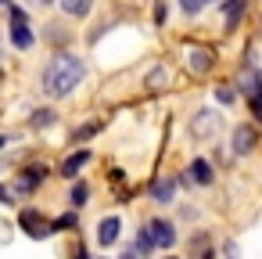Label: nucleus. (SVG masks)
I'll use <instances>...</instances> for the list:
<instances>
[{
	"label": "nucleus",
	"instance_id": "obj_28",
	"mask_svg": "<svg viewBox=\"0 0 262 259\" xmlns=\"http://www.w3.org/2000/svg\"><path fill=\"white\" fill-rule=\"evenodd\" d=\"M72 259H90V252H86V245H76V248H72Z\"/></svg>",
	"mask_w": 262,
	"mask_h": 259
},
{
	"label": "nucleus",
	"instance_id": "obj_31",
	"mask_svg": "<svg viewBox=\"0 0 262 259\" xmlns=\"http://www.w3.org/2000/svg\"><path fill=\"white\" fill-rule=\"evenodd\" d=\"M29 4H33V8H51L54 0H29Z\"/></svg>",
	"mask_w": 262,
	"mask_h": 259
},
{
	"label": "nucleus",
	"instance_id": "obj_32",
	"mask_svg": "<svg viewBox=\"0 0 262 259\" xmlns=\"http://www.w3.org/2000/svg\"><path fill=\"white\" fill-rule=\"evenodd\" d=\"M8 148V133H0V151H4Z\"/></svg>",
	"mask_w": 262,
	"mask_h": 259
},
{
	"label": "nucleus",
	"instance_id": "obj_26",
	"mask_svg": "<svg viewBox=\"0 0 262 259\" xmlns=\"http://www.w3.org/2000/svg\"><path fill=\"white\" fill-rule=\"evenodd\" d=\"M248 105H251V115H255V123H262V94H258V97H248Z\"/></svg>",
	"mask_w": 262,
	"mask_h": 259
},
{
	"label": "nucleus",
	"instance_id": "obj_34",
	"mask_svg": "<svg viewBox=\"0 0 262 259\" xmlns=\"http://www.w3.org/2000/svg\"><path fill=\"white\" fill-rule=\"evenodd\" d=\"M169 259H176V255H169Z\"/></svg>",
	"mask_w": 262,
	"mask_h": 259
},
{
	"label": "nucleus",
	"instance_id": "obj_8",
	"mask_svg": "<svg viewBox=\"0 0 262 259\" xmlns=\"http://www.w3.org/2000/svg\"><path fill=\"white\" fill-rule=\"evenodd\" d=\"M244 11H248V0H219V15H223V29H226V33H233V29L241 26Z\"/></svg>",
	"mask_w": 262,
	"mask_h": 259
},
{
	"label": "nucleus",
	"instance_id": "obj_12",
	"mask_svg": "<svg viewBox=\"0 0 262 259\" xmlns=\"http://www.w3.org/2000/svg\"><path fill=\"white\" fill-rule=\"evenodd\" d=\"M176 180L172 176H158L155 184H151V202L155 205H172V198H176Z\"/></svg>",
	"mask_w": 262,
	"mask_h": 259
},
{
	"label": "nucleus",
	"instance_id": "obj_33",
	"mask_svg": "<svg viewBox=\"0 0 262 259\" xmlns=\"http://www.w3.org/2000/svg\"><path fill=\"white\" fill-rule=\"evenodd\" d=\"M0 8H11V0H0Z\"/></svg>",
	"mask_w": 262,
	"mask_h": 259
},
{
	"label": "nucleus",
	"instance_id": "obj_17",
	"mask_svg": "<svg viewBox=\"0 0 262 259\" xmlns=\"http://www.w3.org/2000/svg\"><path fill=\"white\" fill-rule=\"evenodd\" d=\"M51 123H58V112L54 108H36L33 119H29V126H36V130H47Z\"/></svg>",
	"mask_w": 262,
	"mask_h": 259
},
{
	"label": "nucleus",
	"instance_id": "obj_23",
	"mask_svg": "<svg viewBox=\"0 0 262 259\" xmlns=\"http://www.w3.org/2000/svg\"><path fill=\"white\" fill-rule=\"evenodd\" d=\"M165 76H169L165 69H155V72L147 76V83H151V90H162V83H165Z\"/></svg>",
	"mask_w": 262,
	"mask_h": 259
},
{
	"label": "nucleus",
	"instance_id": "obj_24",
	"mask_svg": "<svg viewBox=\"0 0 262 259\" xmlns=\"http://www.w3.org/2000/svg\"><path fill=\"white\" fill-rule=\"evenodd\" d=\"M97 130H101L97 123H86V126H79V130H76V141H90V137H94Z\"/></svg>",
	"mask_w": 262,
	"mask_h": 259
},
{
	"label": "nucleus",
	"instance_id": "obj_4",
	"mask_svg": "<svg viewBox=\"0 0 262 259\" xmlns=\"http://www.w3.org/2000/svg\"><path fill=\"white\" fill-rule=\"evenodd\" d=\"M258 148V126L255 123H241L237 130H233V137H230V151L237 155V158H244V155H251Z\"/></svg>",
	"mask_w": 262,
	"mask_h": 259
},
{
	"label": "nucleus",
	"instance_id": "obj_22",
	"mask_svg": "<svg viewBox=\"0 0 262 259\" xmlns=\"http://www.w3.org/2000/svg\"><path fill=\"white\" fill-rule=\"evenodd\" d=\"M205 4H208V0H180V8H183V15H201L205 11Z\"/></svg>",
	"mask_w": 262,
	"mask_h": 259
},
{
	"label": "nucleus",
	"instance_id": "obj_7",
	"mask_svg": "<svg viewBox=\"0 0 262 259\" xmlns=\"http://www.w3.org/2000/svg\"><path fill=\"white\" fill-rule=\"evenodd\" d=\"M94 158V151L90 148H76L61 166H58V176H65V180H79V173L86 169V162Z\"/></svg>",
	"mask_w": 262,
	"mask_h": 259
},
{
	"label": "nucleus",
	"instance_id": "obj_13",
	"mask_svg": "<svg viewBox=\"0 0 262 259\" xmlns=\"http://www.w3.org/2000/svg\"><path fill=\"white\" fill-rule=\"evenodd\" d=\"M119 230H122V220H119V216H104V220L97 223V245L112 248V245L119 241Z\"/></svg>",
	"mask_w": 262,
	"mask_h": 259
},
{
	"label": "nucleus",
	"instance_id": "obj_11",
	"mask_svg": "<svg viewBox=\"0 0 262 259\" xmlns=\"http://www.w3.org/2000/svg\"><path fill=\"white\" fill-rule=\"evenodd\" d=\"M147 230H151V237H155L158 248H172L176 245V223L172 220H151Z\"/></svg>",
	"mask_w": 262,
	"mask_h": 259
},
{
	"label": "nucleus",
	"instance_id": "obj_29",
	"mask_svg": "<svg viewBox=\"0 0 262 259\" xmlns=\"http://www.w3.org/2000/svg\"><path fill=\"white\" fill-rule=\"evenodd\" d=\"M223 252H226V259H237V245H233V241H226V248H223Z\"/></svg>",
	"mask_w": 262,
	"mask_h": 259
},
{
	"label": "nucleus",
	"instance_id": "obj_18",
	"mask_svg": "<svg viewBox=\"0 0 262 259\" xmlns=\"http://www.w3.org/2000/svg\"><path fill=\"white\" fill-rule=\"evenodd\" d=\"M43 40H51V44H69V33H65L61 22H47V26H43Z\"/></svg>",
	"mask_w": 262,
	"mask_h": 259
},
{
	"label": "nucleus",
	"instance_id": "obj_25",
	"mask_svg": "<svg viewBox=\"0 0 262 259\" xmlns=\"http://www.w3.org/2000/svg\"><path fill=\"white\" fill-rule=\"evenodd\" d=\"M0 205H18V198H15V191L8 184H0Z\"/></svg>",
	"mask_w": 262,
	"mask_h": 259
},
{
	"label": "nucleus",
	"instance_id": "obj_5",
	"mask_svg": "<svg viewBox=\"0 0 262 259\" xmlns=\"http://www.w3.org/2000/svg\"><path fill=\"white\" fill-rule=\"evenodd\" d=\"M18 227H22V230H26L29 237H36V241L51 234V220H47V216H43L40 209H33V205L18 212Z\"/></svg>",
	"mask_w": 262,
	"mask_h": 259
},
{
	"label": "nucleus",
	"instance_id": "obj_2",
	"mask_svg": "<svg viewBox=\"0 0 262 259\" xmlns=\"http://www.w3.org/2000/svg\"><path fill=\"white\" fill-rule=\"evenodd\" d=\"M8 22H11V44H15V51H33L36 47V33L29 26V11L22 4H11L8 8Z\"/></svg>",
	"mask_w": 262,
	"mask_h": 259
},
{
	"label": "nucleus",
	"instance_id": "obj_30",
	"mask_svg": "<svg viewBox=\"0 0 262 259\" xmlns=\"http://www.w3.org/2000/svg\"><path fill=\"white\" fill-rule=\"evenodd\" d=\"M122 259H140V252H137V245H129V248L122 252Z\"/></svg>",
	"mask_w": 262,
	"mask_h": 259
},
{
	"label": "nucleus",
	"instance_id": "obj_6",
	"mask_svg": "<svg viewBox=\"0 0 262 259\" xmlns=\"http://www.w3.org/2000/svg\"><path fill=\"white\" fill-rule=\"evenodd\" d=\"M187 65H190V72H194V76H208V72L215 69V51H212V47H205V44H198V47H190V51H187Z\"/></svg>",
	"mask_w": 262,
	"mask_h": 259
},
{
	"label": "nucleus",
	"instance_id": "obj_1",
	"mask_svg": "<svg viewBox=\"0 0 262 259\" xmlns=\"http://www.w3.org/2000/svg\"><path fill=\"white\" fill-rule=\"evenodd\" d=\"M83 76H86V62H83L79 54H72V51H58V54H51L47 65L40 69V90H43L47 97L61 101V97H69V94L83 83Z\"/></svg>",
	"mask_w": 262,
	"mask_h": 259
},
{
	"label": "nucleus",
	"instance_id": "obj_27",
	"mask_svg": "<svg viewBox=\"0 0 262 259\" xmlns=\"http://www.w3.org/2000/svg\"><path fill=\"white\" fill-rule=\"evenodd\" d=\"M155 26H165V0L155 4Z\"/></svg>",
	"mask_w": 262,
	"mask_h": 259
},
{
	"label": "nucleus",
	"instance_id": "obj_16",
	"mask_svg": "<svg viewBox=\"0 0 262 259\" xmlns=\"http://www.w3.org/2000/svg\"><path fill=\"white\" fill-rule=\"evenodd\" d=\"M133 245H137V252H140V259H147V255H151V252H155V248H158V245H155V237H151V230H147V227H140V230H137V237H133Z\"/></svg>",
	"mask_w": 262,
	"mask_h": 259
},
{
	"label": "nucleus",
	"instance_id": "obj_3",
	"mask_svg": "<svg viewBox=\"0 0 262 259\" xmlns=\"http://www.w3.org/2000/svg\"><path fill=\"white\" fill-rule=\"evenodd\" d=\"M47 176H51V166H43V162H33V166H26L18 176H15V184H11V191H15V198H29L40 184H47Z\"/></svg>",
	"mask_w": 262,
	"mask_h": 259
},
{
	"label": "nucleus",
	"instance_id": "obj_15",
	"mask_svg": "<svg viewBox=\"0 0 262 259\" xmlns=\"http://www.w3.org/2000/svg\"><path fill=\"white\" fill-rule=\"evenodd\" d=\"M58 4H61V11H65V15H72V18H86L94 0H58Z\"/></svg>",
	"mask_w": 262,
	"mask_h": 259
},
{
	"label": "nucleus",
	"instance_id": "obj_10",
	"mask_svg": "<svg viewBox=\"0 0 262 259\" xmlns=\"http://www.w3.org/2000/svg\"><path fill=\"white\" fill-rule=\"evenodd\" d=\"M223 126V115H215L212 108H201L198 115H194V123H190V130H194V137H212L215 130Z\"/></svg>",
	"mask_w": 262,
	"mask_h": 259
},
{
	"label": "nucleus",
	"instance_id": "obj_21",
	"mask_svg": "<svg viewBox=\"0 0 262 259\" xmlns=\"http://www.w3.org/2000/svg\"><path fill=\"white\" fill-rule=\"evenodd\" d=\"M215 101L230 108V105L237 101V83H219V87H215Z\"/></svg>",
	"mask_w": 262,
	"mask_h": 259
},
{
	"label": "nucleus",
	"instance_id": "obj_19",
	"mask_svg": "<svg viewBox=\"0 0 262 259\" xmlns=\"http://www.w3.org/2000/svg\"><path fill=\"white\" fill-rule=\"evenodd\" d=\"M76 227H79L76 209H72V212H61V216H54V220H51V230H76Z\"/></svg>",
	"mask_w": 262,
	"mask_h": 259
},
{
	"label": "nucleus",
	"instance_id": "obj_20",
	"mask_svg": "<svg viewBox=\"0 0 262 259\" xmlns=\"http://www.w3.org/2000/svg\"><path fill=\"white\" fill-rule=\"evenodd\" d=\"M190 248H194L198 259H215V255H212V245H208V234H194V237H190Z\"/></svg>",
	"mask_w": 262,
	"mask_h": 259
},
{
	"label": "nucleus",
	"instance_id": "obj_9",
	"mask_svg": "<svg viewBox=\"0 0 262 259\" xmlns=\"http://www.w3.org/2000/svg\"><path fill=\"white\" fill-rule=\"evenodd\" d=\"M187 176H190V184H198V187H212V184H215V166L198 155V158H190Z\"/></svg>",
	"mask_w": 262,
	"mask_h": 259
},
{
	"label": "nucleus",
	"instance_id": "obj_14",
	"mask_svg": "<svg viewBox=\"0 0 262 259\" xmlns=\"http://www.w3.org/2000/svg\"><path fill=\"white\" fill-rule=\"evenodd\" d=\"M69 205H72V209H86V205H90V184H86V180H76V184H72Z\"/></svg>",
	"mask_w": 262,
	"mask_h": 259
}]
</instances>
